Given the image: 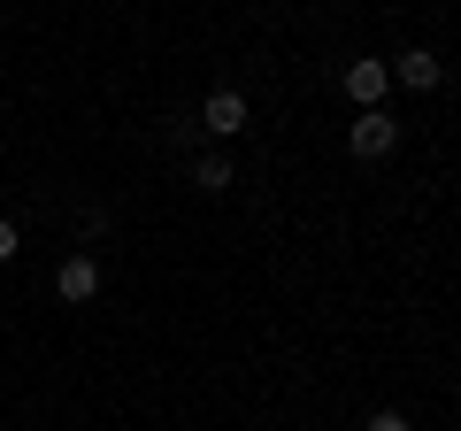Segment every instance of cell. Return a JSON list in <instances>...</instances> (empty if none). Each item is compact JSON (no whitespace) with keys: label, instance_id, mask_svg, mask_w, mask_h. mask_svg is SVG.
<instances>
[{"label":"cell","instance_id":"1","mask_svg":"<svg viewBox=\"0 0 461 431\" xmlns=\"http://www.w3.org/2000/svg\"><path fill=\"white\" fill-rule=\"evenodd\" d=\"M346 147L362 154V162H384V154L400 147V124L384 116V108H362V116H354V132H346Z\"/></svg>","mask_w":461,"mask_h":431},{"label":"cell","instance_id":"2","mask_svg":"<svg viewBox=\"0 0 461 431\" xmlns=\"http://www.w3.org/2000/svg\"><path fill=\"white\" fill-rule=\"evenodd\" d=\"M200 132H215V139H239L247 132V93H208V108H200Z\"/></svg>","mask_w":461,"mask_h":431},{"label":"cell","instance_id":"3","mask_svg":"<svg viewBox=\"0 0 461 431\" xmlns=\"http://www.w3.org/2000/svg\"><path fill=\"white\" fill-rule=\"evenodd\" d=\"M54 293H62L69 308H85V300L100 293V262H93V254H69V262L54 270Z\"/></svg>","mask_w":461,"mask_h":431},{"label":"cell","instance_id":"4","mask_svg":"<svg viewBox=\"0 0 461 431\" xmlns=\"http://www.w3.org/2000/svg\"><path fill=\"white\" fill-rule=\"evenodd\" d=\"M393 78L408 85V93H438V85H446V62H438L430 47H408V54L393 62Z\"/></svg>","mask_w":461,"mask_h":431},{"label":"cell","instance_id":"5","mask_svg":"<svg viewBox=\"0 0 461 431\" xmlns=\"http://www.w3.org/2000/svg\"><path fill=\"white\" fill-rule=\"evenodd\" d=\"M384 85H393V62H346V93L362 108H384Z\"/></svg>","mask_w":461,"mask_h":431},{"label":"cell","instance_id":"6","mask_svg":"<svg viewBox=\"0 0 461 431\" xmlns=\"http://www.w3.org/2000/svg\"><path fill=\"white\" fill-rule=\"evenodd\" d=\"M193 185H200V193H230V162H223V154H200V162H193Z\"/></svg>","mask_w":461,"mask_h":431},{"label":"cell","instance_id":"7","mask_svg":"<svg viewBox=\"0 0 461 431\" xmlns=\"http://www.w3.org/2000/svg\"><path fill=\"white\" fill-rule=\"evenodd\" d=\"M369 431H415V424H408V416H393V408H384V416H369Z\"/></svg>","mask_w":461,"mask_h":431},{"label":"cell","instance_id":"8","mask_svg":"<svg viewBox=\"0 0 461 431\" xmlns=\"http://www.w3.org/2000/svg\"><path fill=\"white\" fill-rule=\"evenodd\" d=\"M0 262H16V224L0 216Z\"/></svg>","mask_w":461,"mask_h":431},{"label":"cell","instance_id":"9","mask_svg":"<svg viewBox=\"0 0 461 431\" xmlns=\"http://www.w3.org/2000/svg\"><path fill=\"white\" fill-rule=\"evenodd\" d=\"M0 32H8V16H0Z\"/></svg>","mask_w":461,"mask_h":431}]
</instances>
